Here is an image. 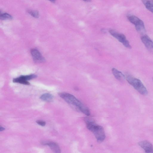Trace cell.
<instances>
[{
    "instance_id": "6da1fadb",
    "label": "cell",
    "mask_w": 153,
    "mask_h": 153,
    "mask_svg": "<svg viewBox=\"0 0 153 153\" xmlns=\"http://www.w3.org/2000/svg\"><path fill=\"white\" fill-rule=\"evenodd\" d=\"M59 94L68 103L76 107L87 116L90 115V112L88 108L74 96L64 92L60 93Z\"/></svg>"
},
{
    "instance_id": "7a4b0ae2",
    "label": "cell",
    "mask_w": 153,
    "mask_h": 153,
    "mask_svg": "<svg viewBox=\"0 0 153 153\" xmlns=\"http://www.w3.org/2000/svg\"><path fill=\"white\" fill-rule=\"evenodd\" d=\"M84 120L87 128L93 133L97 141L101 142L103 141L105 135L103 128L97 124L90 118L85 117Z\"/></svg>"
},
{
    "instance_id": "3957f363",
    "label": "cell",
    "mask_w": 153,
    "mask_h": 153,
    "mask_svg": "<svg viewBox=\"0 0 153 153\" xmlns=\"http://www.w3.org/2000/svg\"><path fill=\"white\" fill-rule=\"evenodd\" d=\"M126 78L128 83L140 94L144 95L147 94L146 88L139 79L129 74L126 75Z\"/></svg>"
},
{
    "instance_id": "277c9868",
    "label": "cell",
    "mask_w": 153,
    "mask_h": 153,
    "mask_svg": "<svg viewBox=\"0 0 153 153\" xmlns=\"http://www.w3.org/2000/svg\"><path fill=\"white\" fill-rule=\"evenodd\" d=\"M128 20L134 25L136 30L140 33L145 32V28L143 22L138 17L133 15L127 16Z\"/></svg>"
},
{
    "instance_id": "5b68a950",
    "label": "cell",
    "mask_w": 153,
    "mask_h": 153,
    "mask_svg": "<svg viewBox=\"0 0 153 153\" xmlns=\"http://www.w3.org/2000/svg\"><path fill=\"white\" fill-rule=\"evenodd\" d=\"M109 32L112 36L121 43L126 47L128 48H131L129 41L123 34L119 33L114 30L111 29L109 30Z\"/></svg>"
},
{
    "instance_id": "8992f818",
    "label": "cell",
    "mask_w": 153,
    "mask_h": 153,
    "mask_svg": "<svg viewBox=\"0 0 153 153\" xmlns=\"http://www.w3.org/2000/svg\"><path fill=\"white\" fill-rule=\"evenodd\" d=\"M37 77V76L34 74H31L26 75H21L20 76L14 78L13 80L14 82L26 85H29L30 84L27 81Z\"/></svg>"
},
{
    "instance_id": "52a82bcc",
    "label": "cell",
    "mask_w": 153,
    "mask_h": 153,
    "mask_svg": "<svg viewBox=\"0 0 153 153\" xmlns=\"http://www.w3.org/2000/svg\"><path fill=\"white\" fill-rule=\"evenodd\" d=\"M30 52L33 60L36 62H42L45 61V58L37 49H32Z\"/></svg>"
},
{
    "instance_id": "ba28073f",
    "label": "cell",
    "mask_w": 153,
    "mask_h": 153,
    "mask_svg": "<svg viewBox=\"0 0 153 153\" xmlns=\"http://www.w3.org/2000/svg\"><path fill=\"white\" fill-rule=\"evenodd\" d=\"M138 144L146 152L153 153V146L149 141H141L138 143Z\"/></svg>"
},
{
    "instance_id": "9c48e42d",
    "label": "cell",
    "mask_w": 153,
    "mask_h": 153,
    "mask_svg": "<svg viewBox=\"0 0 153 153\" xmlns=\"http://www.w3.org/2000/svg\"><path fill=\"white\" fill-rule=\"evenodd\" d=\"M141 40L147 49L153 51V41L148 36L144 35L142 36L141 37Z\"/></svg>"
},
{
    "instance_id": "30bf717a",
    "label": "cell",
    "mask_w": 153,
    "mask_h": 153,
    "mask_svg": "<svg viewBox=\"0 0 153 153\" xmlns=\"http://www.w3.org/2000/svg\"><path fill=\"white\" fill-rule=\"evenodd\" d=\"M44 145L48 146L51 150L55 153H60L61 150L58 145L56 143L52 142H42V143Z\"/></svg>"
},
{
    "instance_id": "8fae6325",
    "label": "cell",
    "mask_w": 153,
    "mask_h": 153,
    "mask_svg": "<svg viewBox=\"0 0 153 153\" xmlns=\"http://www.w3.org/2000/svg\"><path fill=\"white\" fill-rule=\"evenodd\" d=\"M112 72L115 78L118 80H123L125 77L121 72L114 68H112Z\"/></svg>"
},
{
    "instance_id": "7c38bea8",
    "label": "cell",
    "mask_w": 153,
    "mask_h": 153,
    "mask_svg": "<svg viewBox=\"0 0 153 153\" xmlns=\"http://www.w3.org/2000/svg\"><path fill=\"white\" fill-rule=\"evenodd\" d=\"M146 8L153 13V0H142Z\"/></svg>"
},
{
    "instance_id": "4fadbf2b",
    "label": "cell",
    "mask_w": 153,
    "mask_h": 153,
    "mask_svg": "<svg viewBox=\"0 0 153 153\" xmlns=\"http://www.w3.org/2000/svg\"><path fill=\"white\" fill-rule=\"evenodd\" d=\"M40 99L44 101L47 102H51L53 99L54 97L52 95L49 93H45L41 96Z\"/></svg>"
},
{
    "instance_id": "5bb4252c",
    "label": "cell",
    "mask_w": 153,
    "mask_h": 153,
    "mask_svg": "<svg viewBox=\"0 0 153 153\" xmlns=\"http://www.w3.org/2000/svg\"><path fill=\"white\" fill-rule=\"evenodd\" d=\"M0 18L2 19H12V16L7 13H1Z\"/></svg>"
},
{
    "instance_id": "9a60e30c",
    "label": "cell",
    "mask_w": 153,
    "mask_h": 153,
    "mask_svg": "<svg viewBox=\"0 0 153 153\" xmlns=\"http://www.w3.org/2000/svg\"><path fill=\"white\" fill-rule=\"evenodd\" d=\"M28 12L33 17L36 18H37L39 16V12L37 11H32L30 10H28Z\"/></svg>"
},
{
    "instance_id": "2e32d148",
    "label": "cell",
    "mask_w": 153,
    "mask_h": 153,
    "mask_svg": "<svg viewBox=\"0 0 153 153\" xmlns=\"http://www.w3.org/2000/svg\"><path fill=\"white\" fill-rule=\"evenodd\" d=\"M36 123L39 125L42 126H44L46 124L45 122L42 120H37Z\"/></svg>"
},
{
    "instance_id": "e0dca14e",
    "label": "cell",
    "mask_w": 153,
    "mask_h": 153,
    "mask_svg": "<svg viewBox=\"0 0 153 153\" xmlns=\"http://www.w3.org/2000/svg\"><path fill=\"white\" fill-rule=\"evenodd\" d=\"M4 129H5V128L4 127H2L1 126H0V131H3Z\"/></svg>"
},
{
    "instance_id": "ac0fdd59",
    "label": "cell",
    "mask_w": 153,
    "mask_h": 153,
    "mask_svg": "<svg viewBox=\"0 0 153 153\" xmlns=\"http://www.w3.org/2000/svg\"><path fill=\"white\" fill-rule=\"evenodd\" d=\"M84 1H86V2H90L91 1V0H82Z\"/></svg>"
},
{
    "instance_id": "d6986e66",
    "label": "cell",
    "mask_w": 153,
    "mask_h": 153,
    "mask_svg": "<svg viewBox=\"0 0 153 153\" xmlns=\"http://www.w3.org/2000/svg\"><path fill=\"white\" fill-rule=\"evenodd\" d=\"M49 0L52 2H54L56 1V0Z\"/></svg>"
},
{
    "instance_id": "ffe728a7",
    "label": "cell",
    "mask_w": 153,
    "mask_h": 153,
    "mask_svg": "<svg viewBox=\"0 0 153 153\" xmlns=\"http://www.w3.org/2000/svg\"><path fill=\"white\" fill-rule=\"evenodd\" d=\"M152 80H153V77L152 78Z\"/></svg>"
}]
</instances>
